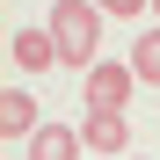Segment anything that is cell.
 Segmentation results:
<instances>
[{"mask_svg":"<svg viewBox=\"0 0 160 160\" xmlns=\"http://www.w3.org/2000/svg\"><path fill=\"white\" fill-rule=\"evenodd\" d=\"M80 138H88V153H102V160H124L131 153V117L124 109H88L80 117Z\"/></svg>","mask_w":160,"mask_h":160,"instance_id":"3","label":"cell"},{"mask_svg":"<svg viewBox=\"0 0 160 160\" xmlns=\"http://www.w3.org/2000/svg\"><path fill=\"white\" fill-rule=\"evenodd\" d=\"M37 131V102H29V88H8L0 95V138H29Z\"/></svg>","mask_w":160,"mask_h":160,"instance_id":"6","label":"cell"},{"mask_svg":"<svg viewBox=\"0 0 160 160\" xmlns=\"http://www.w3.org/2000/svg\"><path fill=\"white\" fill-rule=\"evenodd\" d=\"M131 73H138L146 88H160V22H153L138 44H131Z\"/></svg>","mask_w":160,"mask_h":160,"instance_id":"7","label":"cell"},{"mask_svg":"<svg viewBox=\"0 0 160 160\" xmlns=\"http://www.w3.org/2000/svg\"><path fill=\"white\" fill-rule=\"evenodd\" d=\"M153 22H160V0H153Z\"/></svg>","mask_w":160,"mask_h":160,"instance_id":"9","label":"cell"},{"mask_svg":"<svg viewBox=\"0 0 160 160\" xmlns=\"http://www.w3.org/2000/svg\"><path fill=\"white\" fill-rule=\"evenodd\" d=\"M51 37H58V66L88 73L102 58V0H58L51 8Z\"/></svg>","mask_w":160,"mask_h":160,"instance_id":"1","label":"cell"},{"mask_svg":"<svg viewBox=\"0 0 160 160\" xmlns=\"http://www.w3.org/2000/svg\"><path fill=\"white\" fill-rule=\"evenodd\" d=\"M8 58L37 80V73H51V66H58V37H51V29H15V37H8Z\"/></svg>","mask_w":160,"mask_h":160,"instance_id":"4","label":"cell"},{"mask_svg":"<svg viewBox=\"0 0 160 160\" xmlns=\"http://www.w3.org/2000/svg\"><path fill=\"white\" fill-rule=\"evenodd\" d=\"M131 88H138L131 58H124V66H117V58H95V66H88V109H124Z\"/></svg>","mask_w":160,"mask_h":160,"instance_id":"2","label":"cell"},{"mask_svg":"<svg viewBox=\"0 0 160 160\" xmlns=\"http://www.w3.org/2000/svg\"><path fill=\"white\" fill-rule=\"evenodd\" d=\"M153 0H102V15H146Z\"/></svg>","mask_w":160,"mask_h":160,"instance_id":"8","label":"cell"},{"mask_svg":"<svg viewBox=\"0 0 160 160\" xmlns=\"http://www.w3.org/2000/svg\"><path fill=\"white\" fill-rule=\"evenodd\" d=\"M80 124H37L29 131V160H80Z\"/></svg>","mask_w":160,"mask_h":160,"instance_id":"5","label":"cell"},{"mask_svg":"<svg viewBox=\"0 0 160 160\" xmlns=\"http://www.w3.org/2000/svg\"><path fill=\"white\" fill-rule=\"evenodd\" d=\"M95 160H102V153H95Z\"/></svg>","mask_w":160,"mask_h":160,"instance_id":"10","label":"cell"}]
</instances>
